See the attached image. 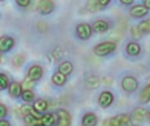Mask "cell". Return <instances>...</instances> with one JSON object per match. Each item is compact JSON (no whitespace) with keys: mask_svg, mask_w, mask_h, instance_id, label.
I'll use <instances>...</instances> for the list:
<instances>
[{"mask_svg":"<svg viewBox=\"0 0 150 126\" xmlns=\"http://www.w3.org/2000/svg\"><path fill=\"white\" fill-rule=\"evenodd\" d=\"M103 9H104V7H102L100 2L97 1V0H90V1L86 3V10H88L89 13H94Z\"/></svg>","mask_w":150,"mask_h":126,"instance_id":"20","label":"cell"},{"mask_svg":"<svg viewBox=\"0 0 150 126\" xmlns=\"http://www.w3.org/2000/svg\"><path fill=\"white\" fill-rule=\"evenodd\" d=\"M73 71V65L69 61H63L60 65H58V72L62 73L63 75L68 77Z\"/></svg>","mask_w":150,"mask_h":126,"instance_id":"14","label":"cell"},{"mask_svg":"<svg viewBox=\"0 0 150 126\" xmlns=\"http://www.w3.org/2000/svg\"><path fill=\"white\" fill-rule=\"evenodd\" d=\"M0 126H11V123L9 120L4 119V120H0Z\"/></svg>","mask_w":150,"mask_h":126,"instance_id":"32","label":"cell"},{"mask_svg":"<svg viewBox=\"0 0 150 126\" xmlns=\"http://www.w3.org/2000/svg\"><path fill=\"white\" fill-rule=\"evenodd\" d=\"M138 27H139L142 33H150V18L142 21L138 25Z\"/></svg>","mask_w":150,"mask_h":126,"instance_id":"22","label":"cell"},{"mask_svg":"<svg viewBox=\"0 0 150 126\" xmlns=\"http://www.w3.org/2000/svg\"><path fill=\"white\" fill-rule=\"evenodd\" d=\"M92 30L94 32L96 33H103V32H105L106 30H108V23L105 21V20H102V19H99V20H96L94 21V23L92 24Z\"/></svg>","mask_w":150,"mask_h":126,"instance_id":"13","label":"cell"},{"mask_svg":"<svg viewBox=\"0 0 150 126\" xmlns=\"http://www.w3.org/2000/svg\"><path fill=\"white\" fill-rule=\"evenodd\" d=\"M24 61H25L24 56L20 54H17L11 59V64H13V65L15 66V68H20V66L24 64Z\"/></svg>","mask_w":150,"mask_h":126,"instance_id":"24","label":"cell"},{"mask_svg":"<svg viewBox=\"0 0 150 126\" xmlns=\"http://www.w3.org/2000/svg\"><path fill=\"white\" fill-rule=\"evenodd\" d=\"M140 101L142 103H147L150 101V84H148L141 93Z\"/></svg>","mask_w":150,"mask_h":126,"instance_id":"21","label":"cell"},{"mask_svg":"<svg viewBox=\"0 0 150 126\" xmlns=\"http://www.w3.org/2000/svg\"><path fill=\"white\" fill-rule=\"evenodd\" d=\"M33 82H34L33 81H31L30 79L27 76V78L24 79V81H23L21 84L23 91H24V90H31V88L33 87V84H34Z\"/></svg>","mask_w":150,"mask_h":126,"instance_id":"26","label":"cell"},{"mask_svg":"<svg viewBox=\"0 0 150 126\" xmlns=\"http://www.w3.org/2000/svg\"><path fill=\"white\" fill-rule=\"evenodd\" d=\"M41 122L43 126H54L57 122V116L52 113H46L41 118Z\"/></svg>","mask_w":150,"mask_h":126,"instance_id":"17","label":"cell"},{"mask_svg":"<svg viewBox=\"0 0 150 126\" xmlns=\"http://www.w3.org/2000/svg\"><path fill=\"white\" fill-rule=\"evenodd\" d=\"M148 113L146 111V109H144L143 107H137L132 111L131 119L134 121H136V122H143L146 119Z\"/></svg>","mask_w":150,"mask_h":126,"instance_id":"10","label":"cell"},{"mask_svg":"<svg viewBox=\"0 0 150 126\" xmlns=\"http://www.w3.org/2000/svg\"><path fill=\"white\" fill-rule=\"evenodd\" d=\"M116 44L114 42H103L98 44L94 48V53L99 57H105L108 56L110 53H112L116 49Z\"/></svg>","mask_w":150,"mask_h":126,"instance_id":"1","label":"cell"},{"mask_svg":"<svg viewBox=\"0 0 150 126\" xmlns=\"http://www.w3.org/2000/svg\"><path fill=\"white\" fill-rule=\"evenodd\" d=\"M57 126H69L71 123V117L65 109H59L56 112Z\"/></svg>","mask_w":150,"mask_h":126,"instance_id":"4","label":"cell"},{"mask_svg":"<svg viewBox=\"0 0 150 126\" xmlns=\"http://www.w3.org/2000/svg\"><path fill=\"white\" fill-rule=\"evenodd\" d=\"M121 3L123 4V5H131V4H133V0H121Z\"/></svg>","mask_w":150,"mask_h":126,"instance_id":"34","label":"cell"},{"mask_svg":"<svg viewBox=\"0 0 150 126\" xmlns=\"http://www.w3.org/2000/svg\"><path fill=\"white\" fill-rule=\"evenodd\" d=\"M41 118L40 117H36V116L33 115V114H30V115H28V116L25 117V123H26L27 126H39V125H42Z\"/></svg>","mask_w":150,"mask_h":126,"instance_id":"19","label":"cell"},{"mask_svg":"<svg viewBox=\"0 0 150 126\" xmlns=\"http://www.w3.org/2000/svg\"><path fill=\"white\" fill-rule=\"evenodd\" d=\"M7 108L6 106L4 105L3 103L0 104V118H1V120H4V118L7 116Z\"/></svg>","mask_w":150,"mask_h":126,"instance_id":"30","label":"cell"},{"mask_svg":"<svg viewBox=\"0 0 150 126\" xmlns=\"http://www.w3.org/2000/svg\"><path fill=\"white\" fill-rule=\"evenodd\" d=\"M86 84H88L89 87L91 88H95L99 85V81L98 79L94 76H88V79H86Z\"/></svg>","mask_w":150,"mask_h":126,"instance_id":"27","label":"cell"},{"mask_svg":"<svg viewBox=\"0 0 150 126\" xmlns=\"http://www.w3.org/2000/svg\"><path fill=\"white\" fill-rule=\"evenodd\" d=\"M93 32L92 27L88 23H81L76 27V34L79 39L83 41H86L91 37Z\"/></svg>","mask_w":150,"mask_h":126,"instance_id":"2","label":"cell"},{"mask_svg":"<svg viewBox=\"0 0 150 126\" xmlns=\"http://www.w3.org/2000/svg\"><path fill=\"white\" fill-rule=\"evenodd\" d=\"M23 93V88L21 84H19L18 82H11L9 86V94L11 97L17 99V98L21 97Z\"/></svg>","mask_w":150,"mask_h":126,"instance_id":"11","label":"cell"},{"mask_svg":"<svg viewBox=\"0 0 150 126\" xmlns=\"http://www.w3.org/2000/svg\"><path fill=\"white\" fill-rule=\"evenodd\" d=\"M14 46V40L11 36H2L0 39V51L6 53L10 51Z\"/></svg>","mask_w":150,"mask_h":126,"instance_id":"9","label":"cell"},{"mask_svg":"<svg viewBox=\"0 0 150 126\" xmlns=\"http://www.w3.org/2000/svg\"><path fill=\"white\" fill-rule=\"evenodd\" d=\"M99 2H100V4H101V6L102 7H105V6H108V4L110 3V1L109 0H99Z\"/></svg>","mask_w":150,"mask_h":126,"instance_id":"33","label":"cell"},{"mask_svg":"<svg viewBox=\"0 0 150 126\" xmlns=\"http://www.w3.org/2000/svg\"><path fill=\"white\" fill-rule=\"evenodd\" d=\"M138 81L135 77L133 76H125L122 80V87L127 93H133L135 92L138 88Z\"/></svg>","mask_w":150,"mask_h":126,"instance_id":"3","label":"cell"},{"mask_svg":"<svg viewBox=\"0 0 150 126\" xmlns=\"http://www.w3.org/2000/svg\"><path fill=\"white\" fill-rule=\"evenodd\" d=\"M148 120H149V122H150V111L148 113Z\"/></svg>","mask_w":150,"mask_h":126,"instance_id":"36","label":"cell"},{"mask_svg":"<svg viewBox=\"0 0 150 126\" xmlns=\"http://www.w3.org/2000/svg\"><path fill=\"white\" fill-rule=\"evenodd\" d=\"M33 107L35 111L40 114V115H44L43 113H45L47 111V109H48V107H49V104H48V101H47L46 100L38 99V100L34 101L33 104Z\"/></svg>","mask_w":150,"mask_h":126,"instance_id":"15","label":"cell"},{"mask_svg":"<svg viewBox=\"0 0 150 126\" xmlns=\"http://www.w3.org/2000/svg\"><path fill=\"white\" fill-rule=\"evenodd\" d=\"M131 34H132V36L134 38L139 39L142 36V34H143V33L141 32V30H139V27H132V30H131Z\"/></svg>","mask_w":150,"mask_h":126,"instance_id":"29","label":"cell"},{"mask_svg":"<svg viewBox=\"0 0 150 126\" xmlns=\"http://www.w3.org/2000/svg\"><path fill=\"white\" fill-rule=\"evenodd\" d=\"M43 76V68L41 65H33L29 68L28 71V77H29L31 81L36 82L39 81Z\"/></svg>","mask_w":150,"mask_h":126,"instance_id":"7","label":"cell"},{"mask_svg":"<svg viewBox=\"0 0 150 126\" xmlns=\"http://www.w3.org/2000/svg\"><path fill=\"white\" fill-rule=\"evenodd\" d=\"M21 98L25 102H31L34 101L35 96L33 90H24L21 95Z\"/></svg>","mask_w":150,"mask_h":126,"instance_id":"23","label":"cell"},{"mask_svg":"<svg viewBox=\"0 0 150 126\" xmlns=\"http://www.w3.org/2000/svg\"><path fill=\"white\" fill-rule=\"evenodd\" d=\"M16 4L21 8H27L30 4V0H17Z\"/></svg>","mask_w":150,"mask_h":126,"instance_id":"31","label":"cell"},{"mask_svg":"<svg viewBox=\"0 0 150 126\" xmlns=\"http://www.w3.org/2000/svg\"><path fill=\"white\" fill-rule=\"evenodd\" d=\"M129 13L134 18H143L148 13V10L146 9L144 4L133 6L129 11Z\"/></svg>","mask_w":150,"mask_h":126,"instance_id":"8","label":"cell"},{"mask_svg":"<svg viewBox=\"0 0 150 126\" xmlns=\"http://www.w3.org/2000/svg\"><path fill=\"white\" fill-rule=\"evenodd\" d=\"M144 5L146 7L147 10H150V0H145V1H144Z\"/></svg>","mask_w":150,"mask_h":126,"instance_id":"35","label":"cell"},{"mask_svg":"<svg viewBox=\"0 0 150 126\" xmlns=\"http://www.w3.org/2000/svg\"><path fill=\"white\" fill-rule=\"evenodd\" d=\"M33 111V105H29V104H24V105H22L21 106V108H20V112L21 114L24 117L28 116V115H30L31 112Z\"/></svg>","mask_w":150,"mask_h":126,"instance_id":"28","label":"cell"},{"mask_svg":"<svg viewBox=\"0 0 150 126\" xmlns=\"http://www.w3.org/2000/svg\"><path fill=\"white\" fill-rule=\"evenodd\" d=\"M51 82L56 86H63L67 82V76L63 75L60 72H55L51 77Z\"/></svg>","mask_w":150,"mask_h":126,"instance_id":"18","label":"cell"},{"mask_svg":"<svg viewBox=\"0 0 150 126\" xmlns=\"http://www.w3.org/2000/svg\"><path fill=\"white\" fill-rule=\"evenodd\" d=\"M113 101H114L113 94L109 91H104L100 94L99 99H98V103H99V105L102 108L105 109L111 105Z\"/></svg>","mask_w":150,"mask_h":126,"instance_id":"5","label":"cell"},{"mask_svg":"<svg viewBox=\"0 0 150 126\" xmlns=\"http://www.w3.org/2000/svg\"><path fill=\"white\" fill-rule=\"evenodd\" d=\"M10 86L9 78H8L5 74L1 73L0 74V88L1 90H5Z\"/></svg>","mask_w":150,"mask_h":126,"instance_id":"25","label":"cell"},{"mask_svg":"<svg viewBox=\"0 0 150 126\" xmlns=\"http://www.w3.org/2000/svg\"><path fill=\"white\" fill-rule=\"evenodd\" d=\"M98 119L92 112H88L82 118V126H96Z\"/></svg>","mask_w":150,"mask_h":126,"instance_id":"12","label":"cell"},{"mask_svg":"<svg viewBox=\"0 0 150 126\" xmlns=\"http://www.w3.org/2000/svg\"><path fill=\"white\" fill-rule=\"evenodd\" d=\"M54 3L51 0H42V1H39L37 6L39 13L43 15L51 13L54 10Z\"/></svg>","mask_w":150,"mask_h":126,"instance_id":"6","label":"cell"},{"mask_svg":"<svg viewBox=\"0 0 150 126\" xmlns=\"http://www.w3.org/2000/svg\"><path fill=\"white\" fill-rule=\"evenodd\" d=\"M125 51L129 56L131 57H135L138 56L141 52V46L140 45L136 42H129L127 45H126Z\"/></svg>","mask_w":150,"mask_h":126,"instance_id":"16","label":"cell"}]
</instances>
